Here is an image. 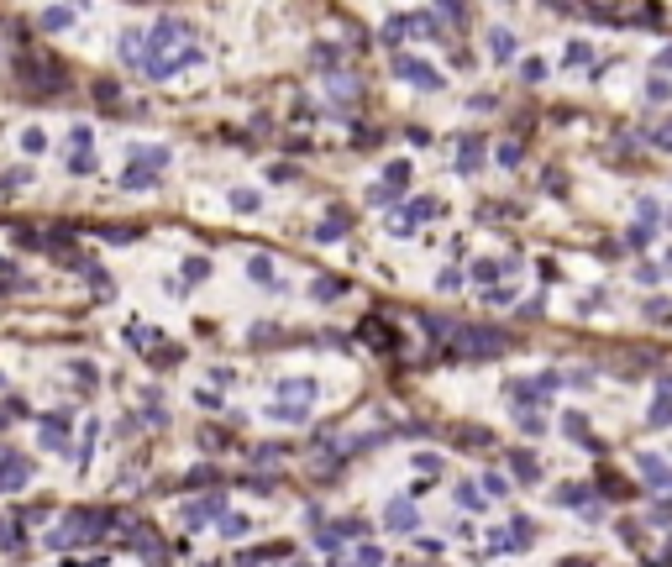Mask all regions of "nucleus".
<instances>
[{"label": "nucleus", "mask_w": 672, "mask_h": 567, "mask_svg": "<svg viewBox=\"0 0 672 567\" xmlns=\"http://www.w3.org/2000/svg\"><path fill=\"white\" fill-rule=\"evenodd\" d=\"M258 205H263V195H252V189H231V211H236V215L258 211Z\"/></svg>", "instance_id": "dca6fc26"}, {"label": "nucleus", "mask_w": 672, "mask_h": 567, "mask_svg": "<svg viewBox=\"0 0 672 567\" xmlns=\"http://www.w3.org/2000/svg\"><path fill=\"white\" fill-rule=\"evenodd\" d=\"M158 184V174H147V168H126L121 174V189H153Z\"/></svg>", "instance_id": "2eb2a0df"}, {"label": "nucleus", "mask_w": 672, "mask_h": 567, "mask_svg": "<svg viewBox=\"0 0 672 567\" xmlns=\"http://www.w3.org/2000/svg\"><path fill=\"white\" fill-rule=\"evenodd\" d=\"M90 142H95L90 126H74V147H79V153H90Z\"/></svg>", "instance_id": "4c0bfd02"}, {"label": "nucleus", "mask_w": 672, "mask_h": 567, "mask_svg": "<svg viewBox=\"0 0 672 567\" xmlns=\"http://www.w3.org/2000/svg\"><path fill=\"white\" fill-rule=\"evenodd\" d=\"M126 342L131 347H147V342H153V331H147V326H126Z\"/></svg>", "instance_id": "c756f323"}, {"label": "nucleus", "mask_w": 672, "mask_h": 567, "mask_svg": "<svg viewBox=\"0 0 672 567\" xmlns=\"http://www.w3.org/2000/svg\"><path fill=\"white\" fill-rule=\"evenodd\" d=\"M357 567H384V552H378V546H363V552H357Z\"/></svg>", "instance_id": "c85d7f7f"}, {"label": "nucleus", "mask_w": 672, "mask_h": 567, "mask_svg": "<svg viewBox=\"0 0 672 567\" xmlns=\"http://www.w3.org/2000/svg\"><path fill=\"white\" fill-rule=\"evenodd\" d=\"M562 431H567V436H583L589 425H583V415H567V420H562Z\"/></svg>", "instance_id": "c9c22d12"}, {"label": "nucleus", "mask_w": 672, "mask_h": 567, "mask_svg": "<svg viewBox=\"0 0 672 567\" xmlns=\"http://www.w3.org/2000/svg\"><path fill=\"white\" fill-rule=\"evenodd\" d=\"M457 168H462V174H473V168H478V137H468V142H462V153H457Z\"/></svg>", "instance_id": "412c9836"}, {"label": "nucleus", "mask_w": 672, "mask_h": 567, "mask_svg": "<svg viewBox=\"0 0 672 567\" xmlns=\"http://www.w3.org/2000/svg\"><path fill=\"white\" fill-rule=\"evenodd\" d=\"M22 147H26V153H47V131L26 126V131H22Z\"/></svg>", "instance_id": "b1692460"}, {"label": "nucleus", "mask_w": 672, "mask_h": 567, "mask_svg": "<svg viewBox=\"0 0 672 567\" xmlns=\"http://www.w3.org/2000/svg\"><path fill=\"white\" fill-rule=\"evenodd\" d=\"M74 378H79L84 389H90V384H95V368H90V363H74Z\"/></svg>", "instance_id": "58836bf2"}, {"label": "nucleus", "mask_w": 672, "mask_h": 567, "mask_svg": "<svg viewBox=\"0 0 672 567\" xmlns=\"http://www.w3.org/2000/svg\"><path fill=\"white\" fill-rule=\"evenodd\" d=\"M247 279L252 284H279V279H273V258H268V252H252V258H247Z\"/></svg>", "instance_id": "f8f14e48"}, {"label": "nucleus", "mask_w": 672, "mask_h": 567, "mask_svg": "<svg viewBox=\"0 0 672 567\" xmlns=\"http://www.w3.org/2000/svg\"><path fill=\"white\" fill-rule=\"evenodd\" d=\"M205 567H215V562H205Z\"/></svg>", "instance_id": "ea45409f"}, {"label": "nucleus", "mask_w": 672, "mask_h": 567, "mask_svg": "<svg viewBox=\"0 0 672 567\" xmlns=\"http://www.w3.org/2000/svg\"><path fill=\"white\" fill-rule=\"evenodd\" d=\"M215 515H226V494H211V499H195V504L184 509V520L189 525H205V520H215Z\"/></svg>", "instance_id": "39448f33"}, {"label": "nucleus", "mask_w": 672, "mask_h": 567, "mask_svg": "<svg viewBox=\"0 0 672 567\" xmlns=\"http://www.w3.org/2000/svg\"><path fill=\"white\" fill-rule=\"evenodd\" d=\"M520 74H525V79L536 84V79H541V74H546V63H541V58H525V69H520Z\"/></svg>", "instance_id": "72a5a7b5"}, {"label": "nucleus", "mask_w": 672, "mask_h": 567, "mask_svg": "<svg viewBox=\"0 0 672 567\" xmlns=\"http://www.w3.org/2000/svg\"><path fill=\"white\" fill-rule=\"evenodd\" d=\"M641 472H646V484H657V488H672V468H667V462H657V457H641Z\"/></svg>", "instance_id": "ddd939ff"}, {"label": "nucleus", "mask_w": 672, "mask_h": 567, "mask_svg": "<svg viewBox=\"0 0 672 567\" xmlns=\"http://www.w3.org/2000/svg\"><path fill=\"white\" fill-rule=\"evenodd\" d=\"M457 504H462V509H478V504H484V494H478L473 484H462V488H457Z\"/></svg>", "instance_id": "bb28decb"}, {"label": "nucleus", "mask_w": 672, "mask_h": 567, "mask_svg": "<svg viewBox=\"0 0 672 567\" xmlns=\"http://www.w3.org/2000/svg\"><path fill=\"white\" fill-rule=\"evenodd\" d=\"M131 236H137L131 226H106V242H131Z\"/></svg>", "instance_id": "473e14b6"}, {"label": "nucleus", "mask_w": 672, "mask_h": 567, "mask_svg": "<svg viewBox=\"0 0 672 567\" xmlns=\"http://www.w3.org/2000/svg\"><path fill=\"white\" fill-rule=\"evenodd\" d=\"M404 32H415V22H410V16H389V22H384V42H400Z\"/></svg>", "instance_id": "a211bd4d"}, {"label": "nucleus", "mask_w": 672, "mask_h": 567, "mask_svg": "<svg viewBox=\"0 0 672 567\" xmlns=\"http://www.w3.org/2000/svg\"><path fill=\"white\" fill-rule=\"evenodd\" d=\"M384 184H389L394 195H400V189L410 184V163H389V168H384Z\"/></svg>", "instance_id": "6ab92c4d"}, {"label": "nucleus", "mask_w": 672, "mask_h": 567, "mask_svg": "<svg viewBox=\"0 0 672 567\" xmlns=\"http://www.w3.org/2000/svg\"><path fill=\"white\" fill-rule=\"evenodd\" d=\"M509 347V336L505 331H494V326H462L457 336H452V352L457 357H473V363H478V357H499Z\"/></svg>", "instance_id": "f03ea898"}, {"label": "nucleus", "mask_w": 672, "mask_h": 567, "mask_svg": "<svg viewBox=\"0 0 672 567\" xmlns=\"http://www.w3.org/2000/svg\"><path fill=\"white\" fill-rule=\"evenodd\" d=\"M489 47H494V58H499V63H505V58H515V37H509L505 26H499V32L489 37Z\"/></svg>", "instance_id": "f3484780"}, {"label": "nucleus", "mask_w": 672, "mask_h": 567, "mask_svg": "<svg viewBox=\"0 0 672 567\" xmlns=\"http://www.w3.org/2000/svg\"><path fill=\"white\" fill-rule=\"evenodd\" d=\"M200 279H211V258H189L184 263V284H200Z\"/></svg>", "instance_id": "5701e85b"}, {"label": "nucleus", "mask_w": 672, "mask_h": 567, "mask_svg": "<svg viewBox=\"0 0 672 567\" xmlns=\"http://www.w3.org/2000/svg\"><path fill=\"white\" fill-rule=\"evenodd\" d=\"M69 168H74V174H90L95 158H90V153H74V158H69Z\"/></svg>", "instance_id": "f704fd0d"}, {"label": "nucleus", "mask_w": 672, "mask_h": 567, "mask_svg": "<svg viewBox=\"0 0 672 567\" xmlns=\"http://www.w3.org/2000/svg\"><path fill=\"white\" fill-rule=\"evenodd\" d=\"M667 420H672V384L662 389V400L651 404V425H667Z\"/></svg>", "instance_id": "aec40b11"}, {"label": "nucleus", "mask_w": 672, "mask_h": 567, "mask_svg": "<svg viewBox=\"0 0 672 567\" xmlns=\"http://www.w3.org/2000/svg\"><path fill=\"white\" fill-rule=\"evenodd\" d=\"M336 295H347L342 279H320V284H315V299H336Z\"/></svg>", "instance_id": "393cba45"}, {"label": "nucleus", "mask_w": 672, "mask_h": 567, "mask_svg": "<svg viewBox=\"0 0 672 567\" xmlns=\"http://www.w3.org/2000/svg\"><path fill=\"white\" fill-rule=\"evenodd\" d=\"M515 472H520V478H536V457H525V452H515Z\"/></svg>", "instance_id": "7c9ffc66"}, {"label": "nucleus", "mask_w": 672, "mask_h": 567, "mask_svg": "<svg viewBox=\"0 0 672 567\" xmlns=\"http://www.w3.org/2000/svg\"><path fill=\"white\" fill-rule=\"evenodd\" d=\"M368 200H373V205H394V200H400V195H394L389 184H373V189H368Z\"/></svg>", "instance_id": "cd10ccee"}, {"label": "nucleus", "mask_w": 672, "mask_h": 567, "mask_svg": "<svg viewBox=\"0 0 672 567\" xmlns=\"http://www.w3.org/2000/svg\"><path fill=\"white\" fill-rule=\"evenodd\" d=\"M131 168H147V174L168 168V147H131Z\"/></svg>", "instance_id": "9b49d317"}, {"label": "nucleus", "mask_w": 672, "mask_h": 567, "mask_svg": "<svg viewBox=\"0 0 672 567\" xmlns=\"http://www.w3.org/2000/svg\"><path fill=\"white\" fill-rule=\"evenodd\" d=\"M100 525H110V515H106V509H69L58 531H47V546H53V552H63V546L95 541V536H100Z\"/></svg>", "instance_id": "f257e3e1"}, {"label": "nucleus", "mask_w": 672, "mask_h": 567, "mask_svg": "<svg viewBox=\"0 0 672 567\" xmlns=\"http://www.w3.org/2000/svg\"><path fill=\"white\" fill-rule=\"evenodd\" d=\"M363 342H368V347H384V352H394V331L384 326L378 315H368V320H363Z\"/></svg>", "instance_id": "1a4fd4ad"}, {"label": "nucleus", "mask_w": 672, "mask_h": 567, "mask_svg": "<svg viewBox=\"0 0 672 567\" xmlns=\"http://www.w3.org/2000/svg\"><path fill=\"white\" fill-rule=\"evenodd\" d=\"M384 525H389V531H415V504H410V499L384 504Z\"/></svg>", "instance_id": "423d86ee"}, {"label": "nucleus", "mask_w": 672, "mask_h": 567, "mask_svg": "<svg viewBox=\"0 0 672 567\" xmlns=\"http://www.w3.org/2000/svg\"><path fill=\"white\" fill-rule=\"evenodd\" d=\"M589 58H593V53H589L583 42H573V47H567V63H589Z\"/></svg>", "instance_id": "e433bc0d"}, {"label": "nucleus", "mask_w": 672, "mask_h": 567, "mask_svg": "<svg viewBox=\"0 0 672 567\" xmlns=\"http://www.w3.org/2000/svg\"><path fill=\"white\" fill-rule=\"evenodd\" d=\"M484 488H489V494H494V499H499V494H509V484H505V478H499V472H489V478H484Z\"/></svg>", "instance_id": "2f4dec72"}, {"label": "nucleus", "mask_w": 672, "mask_h": 567, "mask_svg": "<svg viewBox=\"0 0 672 567\" xmlns=\"http://www.w3.org/2000/svg\"><path fill=\"white\" fill-rule=\"evenodd\" d=\"M279 400L289 404V410H305V400H315V384H310V378H289V384L279 389Z\"/></svg>", "instance_id": "6e6552de"}, {"label": "nucleus", "mask_w": 672, "mask_h": 567, "mask_svg": "<svg viewBox=\"0 0 672 567\" xmlns=\"http://www.w3.org/2000/svg\"><path fill=\"white\" fill-rule=\"evenodd\" d=\"M394 69H400V79L420 84V90H441V74L431 69V63H420V58H400V63H394Z\"/></svg>", "instance_id": "20e7f679"}, {"label": "nucleus", "mask_w": 672, "mask_h": 567, "mask_svg": "<svg viewBox=\"0 0 672 567\" xmlns=\"http://www.w3.org/2000/svg\"><path fill=\"white\" fill-rule=\"evenodd\" d=\"M74 6H47L42 16H37V26H42V32H63V26H74Z\"/></svg>", "instance_id": "9d476101"}, {"label": "nucleus", "mask_w": 672, "mask_h": 567, "mask_svg": "<svg viewBox=\"0 0 672 567\" xmlns=\"http://www.w3.org/2000/svg\"><path fill=\"white\" fill-rule=\"evenodd\" d=\"M37 441H42L47 452H63L69 447V410H53L37 420Z\"/></svg>", "instance_id": "7ed1b4c3"}, {"label": "nucleus", "mask_w": 672, "mask_h": 567, "mask_svg": "<svg viewBox=\"0 0 672 567\" xmlns=\"http://www.w3.org/2000/svg\"><path fill=\"white\" fill-rule=\"evenodd\" d=\"M431 215H436V200H415L410 211L400 215V221H410V226H415V221H431Z\"/></svg>", "instance_id": "4be33fe9"}, {"label": "nucleus", "mask_w": 672, "mask_h": 567, "mask_svg": "<svg viewBox=\"0 0 672 567\" xmlns=\"http://www.w3.org/2000/svg\"><path fill=\"white\" fill-rule=\"evenodd\" d=\"M342 231H347V215H326V221L315 226V242H336Z\"/></svg>", "instance_id": "4468645a"}, {"label": "nucleus", "mask_w": 672, "mask_h": 567, "mask_svg": "<svg viewBox=\"0 0 672 567\" xmlns=\"http://www.w3.org/2000/svg\"><path fill=\"white\" fill-rule=\"evenodd\" d=\"M247 531H252V525H247L242 515H226V531H221V536H231V541H242Z\"/></svg>", "instance_id": "a878e982"}, {"label": "nucleus", "mask_w": 672, "mask_h": 567, "mask_svg": "<svg viewBox=\"0 0 672 567\" xmlns=\"http://www.w3.org/2000/svg\"><path fill=\"white\" fill-rule=\"evenodd\" d=\"M184 32H189L184 22H158V26H153V58H163V47L184 42Z\"/></svg>", "instance_id": "0eeeda50"}]
</instances>
